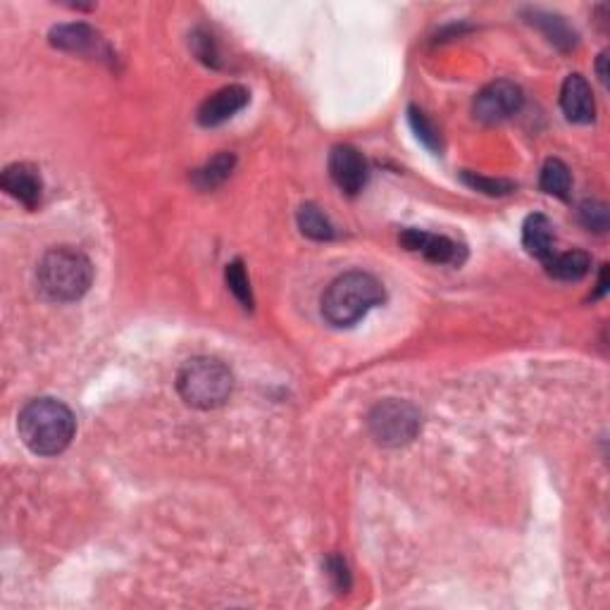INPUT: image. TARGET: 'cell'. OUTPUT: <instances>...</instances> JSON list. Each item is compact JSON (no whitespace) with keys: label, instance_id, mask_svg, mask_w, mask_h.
Listing matches in <instances>:
<instances>
[{"label":"cell","instance_id":"7","mask_svg":"<svg viewBox=\"0 0 610 610\" xmlns=\"http://www.w3.org/2000/svg\"><path fill=\"white\" fill-rule=\"evenodd\" d=\"M401 244L413 253H422L429 263L437 265H460L465 260V248L448 236H437L422 232V229H406L401 234Z\"/></svg>","mask_w":610,"mask_h":610},{"label":"cell","instance_id":"19","mask_svg":"<svg viewBox=\"0 0 610 610\" xmlns=\"http://www.w3.org/2000/svg\"><path fill=\"white\" fill-rule=\"evenodd\" d=\"M224 277H227V286L229 291L236 296V301H239L244 308H251L253 305V294H251V282H248V275L244 270V265H241V260H234V263L227 265V272H224Z\"/></svg>","mask_w":610,"mask_h":610},{"label":"cell","instance_id":"1","mask_svg":"<svg viewBox=\"0 0 610 610\" xmlns=\"http://www.w3.org/2000/svg\"><path fill=\"white\" fill-rule=\"evenodd\" d=\"M17 429L24 446L36 456H58L72 444L77 420L58 398H34L17 417Z\"/></svg>","mask_w":610,"mask_h":610},{"label":"cell","instance_id":"23","mask_svg":"<svg viewBox=\"0 0 610 610\" xmlns=\"http://www.w3.org/2000/svg\"><path fill=\"white\" fill-rule=\"evenodd\" d=\"M191 46H194V53L198 55V60L205 62L210 67H220V53H217V46L213 41V36L208 31L198 29L191 39Z\"/></svg>","mask_w":610,"mask_h":610},{"label":"cell","instance_id":"9","mask_svg":"<svg viewBox=\"0 0 610 610\" xmlns=\"http://www.w3.org/2000/svg\"><path fill=\"white\" fill-rule=\"evenodd\" d=\"M0 186L10 198L22 203L27 210H36L43 198V179L39 170L29 163L8 165L0 174Z\"/></svg>","mask_w":610,"mask_h":610},{"label":"cell","instance_id":"21","mask_svg":"<svg viewBox=\"0 0 610 610\" xmlns=\"http://www.w3.org/2000/svg\"><path fill=\"white\" fill-rule=\"evenodd\" d=\"M463 182L468 184L470 189L487 196H506L515 191V184L508 182V179H489V177H479V174L472 172H463Z\"/></svg>","mask_w":610,"mask_h":610},{"label":"cell","instance_id":"25","mask_svg":"<svg viewBox=\"0 0 610 610\" xmlns=\"http://www.w3.org/2000/svg\"><path fill=\"white\" fill-rule=\"evenodd\" d=\"M606 60H608V53H601L599 55V79L603 84H608V70H606Z\"/></svg>","mask_w":610,"mask_h":610},{"label":"cell","instance_id":"16","mask_svg":"<svg viewBox=\"0 0 610 610\" xmlns=\"http://www.w3.org/2000/svg\"><path fill=\"white\" fill-rule=\"evenodd\" d=\"M298 229L303 236L313 241H329L334 239V224L329 222V217L317 208L315 203H305L298 210Z\"/></svg>","mask_w":610,"mask_h":610},{"label":"cell","instance_id":"5","mask_svg":"<svg viewBox=\"0 0 610 610\" xmlns=\"http://www.w3.org/2000/svg\"><path fill=\"white\" fill-rule=\"evenodd\" d=\"M420 410L406 401H384L370 413V432L382 446H403L420 432Z\"/></svg>","mask_w":610,"mask_h":610},{"label":"cell","instance_id":"24","mask_svg":"<svg viewBox=\"0 0 610 610\" xmlns=\"http://www.w3.org/2000/svg\"><path fill=\"white\" fill-rule=\"evenodd\" d=\"M327 575L339 591H348L351 587V575H348V565L341 556H332L327 560Z\"/></svg>","mask_w":610,"mask_h":610},{"label":"cell","instance_id":"18","mask_svg":"<svg viewBox=\"0 0 610 610\" xmlns=\"http://www.w3.org/2000/svg\"><path fill=\"white\" fill-rule=\"evenodd\" d=\"M529 17H532V24H537V27L544 31L546 36H549L551 43H556L560 48H570L575 46V31H570L568 24H565L560 17L549 15V12H529Z\"/></svg>","mask_w":610,"mask_h":610},{"label":"cell","instance_id":"20","mask_svg":"<svg viewBox=\"0 0 610 610\" xmlns=\"http://www.w3.org/2000/svg\"><path fill=\"white\" fill-rule=\"evenodd\" d=\"M408 120H410V127H413L417 139L425 143L429 151H439V146H441L439 132H437V127H434V124L427 120L425 112L417 110V108H410L408 110Z\"/></svg>","mask_w":610,"mask_h":610},{"label":"cell","instance_id":"17","mask_svg":"<svg viewBox=\"0 0 610 610\" xmlns=\"http://www.w3.org/2000/svg\"><path fill=\"white\" fill-rule=\"evenodd\" d=\"M236 165L234 153H220L215 155L213 160H210L208 165H203L201 170H196L194 174V184L201 191H213L217 186L224 184L229 179V174H232Z\"/></svg>","mask_w":610,"mask_h":610},{"label":"cell","instance_id":"6","mask_svg":"<svg viewBox=\"0 0 610 610\" xmlns=\"http://www.w3.org/2000/svg\"><path fill=\"white\" fill-rule=\"evenodd\" d=\"M522 103H525V96H522V89L513 82H491L489 86H484L482 91L477 93L475 105V117L484 124H499L510 120L513 115H518Z\"/></svg>","mask_w":610,"mask_h":610},{"label":"cell","instance_id":"11","mask_svg":"<svg viewBox=\"0 0 610 610\" xmlns=\"http://www.w3.org/2000/svg\"><path fill=\"white\" fill-rule=\"evenodd\" d=\"M560 108H563L565 117L575 124H589L594 122L596 103L591 86L582 74H570L565 79L563 89H560Z\"/></svg>","mask_w":610,"mask_h":610},{"label":"cell","instance_id":"2","mask_svg":"<svg viewBox=\"0 0 610 610\" xmlns=\"http://www.w3.org/2000/svg\"><path fill=\"white\" fill-rule=\"evenodd\" d=\"M36 282H39V291L48 301L74 303L91 289L93 265L77 248H51L39 260Z\"/></svg>","mask_w":610,"mask_h":610},{"label":"cell","instance_id":"8","mask_svg":"<svg viewBox=\"0 0 610 610\" xmlns=\"http://www.w3.org/2000/svg\"><path fill=\"white\" fill-rule=\"evenodd\" d=\"M329 174L346 196H356L367 184V163L353 146H336L329 155Z\"/></svg>","mask_w":610,"mask_h":610},{"label":"cell","instance_id":"12","mask_svg":"<svg viewBox=\"0 0 610 610\" xmlns=\"http://www.w3.org/2000/svg\"><path fill=\"white\" fill-rule=\"evenodd\" d=\"M51 43L55 48L67 53H79V55H103L105 43L96 29L89 24L74 22V24H60L51 31Z\"/></svg>","mask_w":610,"mask_h":610},{"label":"cell","instance_id":"22","mask_svg":"<svg viewBox=\"0 0 610 610\" xmlns=\"http://www.w3.org/2000/svg\"><path fill=\"white\" fill-rule=\"evenodd\" d=\"M580 222L591 232H606L610 222L608 205L601 201H584L580 205Z\"/></svg>","mask_w":610,"mask_h":610},{"label":"cell","instance_id":"15","mask_svg":"<svg viewBox=\"0 0 610 610\" xmlns=\"http://www.w3.org/2000/svg\"><path fill=\"white\" fill-rule=\"evenodd\" d=\"M539 186L544 194L556 196V198H560V201H568L570 189H572V174L568 170V165L560 163V160H556V158L546 160L544 167H541Z\"/></svg>","mask_w":610,"mask_h":610},{"label":"cell","instance_id":"4","mask_svg":"<svg viewBox=\"0 0 610 610\" xmlns=\"http://www.w3.org/2000/svg\"><path fill=\"white\" fill-rule=\"evenodd\" d=\"M234 389V377L229 367L217 358L186 360L177 375V391L186 406L198 410L220 408L229 401Z\"/></svg>","mask_w":610,"mask_h":610},{"label":"cell","instance_id":"14","mask_svg":"<svg viewBox=\"0 0 610 610\" xmlns=\"http://www.w3.org/2000/svg\"><path fill=\"white\" fill-rule=\"evenodd\" d=\"M546 272L560 282H580L589 275L591 258L584 251H568V253H553L546 260Z\"/></svg>","mask_w":610,"mask_h":610},{"label":"cell","instance_id":"10","mask_svg":"<svg viewBox=\"0 0 610 610\" xmlns=\"http://www.w3.org/2000/svg\"><path fill=\"white\" fill-rule=\"evenodd\" d=\"M248 103V91L244 86H224L215 91L213 96L205 98L201 108H198V122L203 127H220L227 120H232L239 110H244Z\"/></svg>","mask_w":610,"mask_h":610},{"label":"cell","instance_id":"13","mask_svg":"<svg viewBox=\"0 0 610 610\" xmlns=\"http://www.w3.org/2000/svg\"><path fill=\"white\" fill-rule=\"evenodd\" d=\"M522 246L527 248L529 255L539 258L541 263L556 253V234H553V224L546 215H529L522 224Z\"/></svg>","mask_w":610,"mask_h":610},{"label":"cell","instance_id":"3","mask_svg":"<svg viewBox=\"0 0 610 610\" xmlns=\"http://www.w3.org/2000/svg\"><path fill=\"white\" fill-rule=\"evenodd\" d=\"M384 286L367 272H348L334 279L322 294V315L334 327H353L384 303Z\"/></svg>","mask_w":610,"mask_h":610}]
</instances>
